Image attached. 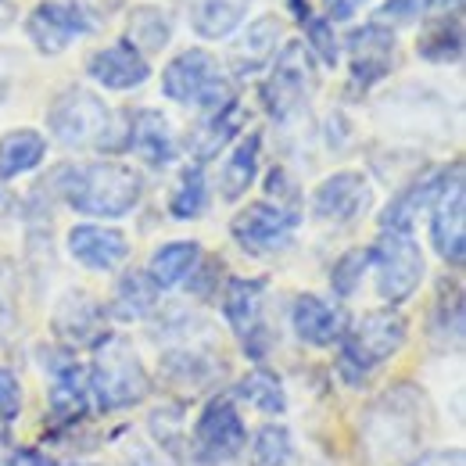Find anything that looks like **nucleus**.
Returning a JSON list of instances; mask_svg holds the SVG:
<instances>
[{
    "label": "nucleus",
    "mask_w": 466,
    "mask_h": 466,
    "mask_svg": "<svg viewBox=\"0 0 466 466\" xmlns=\"http://www.w3.org/2000/svg\"><path fill=\"white\" fill-rule=\"evenodd\" d=\"M33 198L47 205L65 201L72 212L90 219H122L144 198V176L122 162H90V166H58L33 187Z\"/></svg>",
    "instance_id": "nucleus-1"
},
{
    "label": "nucleus",
    "mask_w": 466,
    "mask_h": 466,
    "mask_svg": "<svg viewBox=\"0 0 466 466\" xmlns=\"http://www.w3.org/2000/svg\"><path fill=\"white\" fill-rule=\"evenodd\" d=\"M47 133L68 151H126L129 112H112L86 86H65L47 105Z\"/></svg>",
    "instance_id": "nucleus-2"
},
{
    "label": "nucleus",
    "mask_w": 466,
    "mask_h": 466,
    "mask_svg": "<svg viewBox=\"0 0 466 466\" xmlns=\"http://www.w3.org/2000/svg\"><path fill=\"white\" fill-rule=\"evenodd\" d=\"M423 388L416 384H395L388 388L362 416V438L377 463L406 460L423 438Z\"/></svg>",
    "instance_id": "nucleus-3"
},
{
    "label": "nucleus",
    "mask_w": 466,
    "mask_h": 466,
    "mask_svg": "<svg viewBox=\"0 0 466 466\" xmlns=\"http://www.w3.org/2000/svg\"><path fill=\"white\" fill-rule=\"evenodd\" d=\"M409 341V319L384 305V309H370L362 312V319H355L345 338L338 341V373L349 380L351 388H359L377 366H384L388 359H395Z\"/></svg>",
    "instance_id": "nucleus-4"
},
{
    "label": "nucleus",
    "mask_w": 466,
    "mask_h": 466,
    "mask_svg": "<svg viewBox=\"0 0 466 466\" xmlns=\"http://www.w3.org/2000/svg\"><path fill=\"white\" fill-rule=\"evenodd\" d=\"M86 380H90V402H97V409L105 412L140 406L151 391V377L140 355L118 334H108L94 349V366L86 370Z\"/></svg>",
    "instance_id": "nucleus-5"
},
{
    "label": "nucleus",
    "mask_w": 466,
    "mask_h": 466,
    "mask_svg": "<svg viewBox=\"0 0 466 466\" xmlns=\"http://www.w3.org/2000/svg\"><path fill=\"white\" fill-rule=\"evenodd\" d=\"M162 94L173 105H187V108L194 105L201 112H212L237 97L219 58L205 47H187L169 58V65L162 68Z\"/></svg>",
    "instance_id": "nucleus-6"
},
{
    "label": "nucleus",
    "mask_w": 466,
    "mask_h": 466,
    "mask_svg": "<svg viewBox=\"0 0 466 466\" xmlns=\"http://www.w3.org/2000/svg\"><path fill=\"white\" fill-rule=\"evenodd\" d=\"M316 90H319V76H316L312 55L305 51L301 40H284L277 58L269 61V76L258 86L262 108L277 122H291L298 112L309 108Z\"/></svg>",
    "instance_id": "nucleus-7"
},
{
    "label": "nucleus",
    "mask_w": 466,
    "mask_h": 466,
    "mask_svg": "<svg viewBox=\"0 0 466 466\" xmlns=\"http://www.w3.org/2000/svg\"><path fill=\"white\" fill-rule=\"evenodd\" d=\"M370 269L377 277L380 301L399 309L420 291L427 277V258H423V248L412 240V233L380 230V237L370 244Z\"/></svg>",
    "instance_id": "nucleus-8"
},
{
    "label": "nucleus",
    "mask_w": 466,
    "mask_h": 466,
    "mask_svg": "<svg viewBox=\"0 0 466 466\" xmlns=\"http://www.w3.org/2000/svg\"><path fill=\"white\" fill-rule=\"evenodd\" d=\"M248 449V427L237 412L233 395L208 399L194 423V463L227 466Z\"/></svg>",
    "instance_id": "nucleus-9"
},
{
    "label": "nucleus",
    "mask_w": 466,
    "mask_h": 466,
    "mask_svg": "<svg viewBox=\"0 0 466 466\" xmlns=\"http://www.w3.org/2000/svg\"><path fill=\"white\" fill-rule=\"evenodd\" d=\"M345 51H349V94H370L380 79L391 76L395 55H399V40L395 29L384 22H366L355 25L345 36Z\"/></svg>",
    "instance_id": "nucleus-10"
},
{
    "label": "nucleus",
    "mask_w": 466,
    "mask_h": 466,
    "mask_svg": "<svg viewBox=\"0 0 466 466\" xmlns=\"http://www.w3.org/2000/svg\"><path fill=\"white\" fill-rule=\"evenodd\" d=\"M44 370L51 373V388H47V416L51 427H76L86 409H90V380L86 370L76 362V355L68 349H40Z\"/></svg>",
    "instance_id": "nucleus-11"
},
{
    "label": "nucleus",
    "mask_w": 466,
    "mask_h": 466,
    "mask_svg": "<svg viewBox=\"0 0 466 466\" xmlns=\"http://www.w3.org/2000/svg\"><path fill=\"white\" fill-rule=\"evenodd\" d=\"M94 29L90 15L83 4L76 0H40L29 15H25V40L44 55V58H58L65 55L79 36H86Z\"/></svg>",
    "instance_id": "nucleus-12"
},
{
    "label": "nucleus",
    "mask_w": 466,
    "mask_h": 466,
    "mask_svg": "<svg viewBox=\"0 0 466 466\" xmlns=\"http://www.w3.org/2000/svg\"><path fill=\"white\" fill-rule=\"evenodd\" d=\"M301 216L273 201H251L230 219V237L248 255H277L294 240Z\"/></svg>",
    "instance_id": "nucleus-13"
},
{
    "label": "nucleus",
    "mask_w": 466,
    "mask_h": 466,
    "mask_svg": "<svg viewBox=\"0 0 466 466\" xmlns=\"http://www.w3.org/2000/svg\"><path fill=\"white\" fill-rule=\"evenodd\" d=\"M108 312L105 305L83 288H72L58 298L55 305V316H51V327L58 334V341L65 349H97L105 338H108Z\"/></svg>",
    "instance_id": "nucleus-14"
},
{
    "label": "nucleus",
    "mask_w": 466,
    "mask_h": 466,
    "mask_svg": "<svg viewBox=\"0 0 466 466\" xmlns=\"http://www.w3.org/2000/svg\"><path fill=\"white\" fill-rule=\"evenodd\" d=\"M463 173V162L456 158L452 166H441V169H431V173H416L409 183H402V190L388 201V208L380 212V230H399L412 233V223L420 212H431L434 201L445 194V187Z\"/></svg>",
    "instance_id": "nucleus-15"
},
{
    "label": "nucleus",
    "mask_w": 466,
    "mask_h": 466,
    "mask_svg": "<svg viewBox=\"0 0 466 466\" xmlns=\"http://www.w3.org/2000/svg\"><path fill=\"white\" fill-rule=\"evenodd\" d=\"M373 205V187L370 179L355 169H341V173L327 176L316 190H312V216L323 223H355L359 216H366Z\"/></svg>",
    "instance_id": "nucleus-16"
},
{
    "label": "nucleus",
    "mask_w": 466,
    "mask_h": 466,
    "mask_svg": "<svg viewBox=\"0 0 466 466\" xmlns=\"http://www.w3.org/2000/svg\"><path fill=\"white\" fill-rule=\"evenodd\" d=\"M431 244L438 258L452 269H463L466 262V183L463 173L456 176L445 194L431 208Z\"/></svg>",
    "instance_id": "nucleus-17"
},
{
    "label": "nucleus",
    "mask_w": 466,
    "mask_h": 466,
    "mask_svg": "<svg viewBox=\"0 0 466 466\" xmlns=\"http://www.w3.org/2000/svg\"><path fill=\"white\" fill-rule=\"evenodd\" d=\"M65 248L90 273H116L129 258V237L105 223H76L65 233Z\"/></svg>",
    "instance_id": "nucleus-18"
},
{
    "label": "nucleus",
    "mask_w": 466,
    "mask_h": 466,
    "mask_svg": "<svg viewBox=\"0 0 466 466\" xmlns=\"http://www.w3.org/2000/svg\"><path fill=\"white\" fill-rule=\"evenodd\" d=\"M86 76H90L97 86L112 90V94H126V90H137V86H144V83L151 79V61L144 58L133 44L116 40V44H108V47L90 51V58H86Z\"/></svg>",
    "instance_id": "nucleus-19"
},
{
    "label": "nucleus",
    "mask_w": 466,
    "mask_h": 466,
    "mask_svg": "<svg viewBox=\"0 0 466 466\" xmlns=\"http://www.w3.org/2000/svg\"><path fill=\"white\" fill-rule=\"evenodd\" d=\"M291 327L298 341H305L312 349H330L345 338L349 316L341 305H330L319 294H298L291 305Z\"/></svg>",
    "instance_id": "nucleus-20"
},
{
    "label": "nucleus",
    "mask_w": 466,
    "mask_h": 466,
    "mask_svg": "<svg viewBox=\"0 0 466 466\" xmlns=\"http://www.w3.org/2000/svg\"><path fill=\"white\" fill-rule=\"evenodd\" d=\"M284 47V22L277 15H258L248 22V29L233 40L230 47V68L233 76H255L262 68H269V61L277 58V51Z\"/></svg>",
    "instance_id": "nucleus-21"
},
{
    "label": "nucleus",
    "mask_w": 466,
    "mask_h": 466,
    "mask_svg": "<svg viewBox=\"0 0 466 466\" xmlns=\"http://www.w3.org/2000/svg\"><path fill=\"white\" fill-rule=\"evenodd\" d=\"M126 151H133L144 166L166 169L176 162V133L173 122L162 116L158 108H140L129 112V140Z\"/></svg>",
    "instance_id": "nucleus-22"
},
{
    "label": "nucleus",
    "mask_w": 466,
    "mask_h": 466,
    "mask_svg": "<svg viewBox=\"0 0 466 466\" xmlns=\"http://www.w3.org/2000/svg\"><path fill=\"white\" fill-rule=\"evenodd\" d=\"M244 129V105L240 97H230L227 105L205 112L201 122L194 126V133L187 137V147L194 155V166H205L212 158H219V151H227Z\"/></svg>",
    "instance_id": "nucleus-23"
},
{
    "label": "nucleus",
    "mask_w": 466,
    "mask_h": 466,
    "mask_svg": "<svg viewBox=\"0 0 466 466\" xmlns=\"http://www.w3.org/2000/svg\"><path fill=\"white\" fill-rule=\"evenodd\" d=\"M463 330H466V309H463V288L460 280H441L438 284V298L431 305V319H427V338L431 345L449 355V351L463 349Z\"/></svg>",
    "instance_id": "nucleus-24"
},
{
    "label": "nucleus",
    "mask_w": 466,
    "mask_h": 466,
    "mask_svg": "<svg viewBox=\"0 0 466 466\" xmlns=\"http://www.w3.org/2000/svg\"><path fill=\"white\" fill-rule=\"evenodd\" d=\"M219 373H223V359L212 349L183 345V349H169L162 355V377H166L173 388L201 391V388H208Z\"/></svg>",
    "instance_id": "nucleus-25"
},
{
    "label": "nucleus",
    "mask_w": 466,
    "mask_h": 466,
    "mask_svg": "<svg viewBox=\"0 0 466 466\" xmlns=\"http://www.w3.org/2000/svg\"><path fill=\"white\" fill-rule=\"evenodd\" d=\"M162 291L151 284V277L144 269H129L116 280V291L108 298V319L116 323H140L158 309Z\"/></svg>",
    "instance_id": "nucleus-26"
},
{
    "label": "nucleus",
    "mask_w": 466,
    "mask_h": 466,
    "mask_svg": "<svg viewBox=\"0 0 466 466\" xmlns=\"http://www.w3.org/2000/svg\"><path fill=\"white\" fill-rule=\"evenodd\" d=\"M258 166H262V133L251 129L233 144V151L223 162V173H219L223 201H240L251 190V183L258 179Z\"/></svg>",
    "instance_id": "nucleus-27"
},
{
    "label": "nucleus",
    "mask_w": 466,
    "mask_h": 466,
    "mask_svg": "<svg viewBox=\"0 0 466 466\" xmlns=\"http://www.w3.org/2000/svg\"><path fill=\"white\" fill-rule=\"evenodd\" d=\"M266 288H269L266 277H230L223 284V319L230 323L237 338H244L262 319Z\"/></svg>",
    "instance_id": "nucleus-28"
},
{
    "label": "nucleus",
    "mask_w": 466,
    "mask_h": 466,
    "mask_svg": "<svg viewBox=\"0 0 466 466\" xmlns=\"http://www.w3.org/2000/svg\"><path fill=\"white\" fill-rule=\"evenodd\" d=\"M47 158V137L40 129H11L0 137V183L40 169Z\"/></svg>",
    "instance_id": "nucleus-29"
},
{
    "label": "nucleus",
    "mask_w": 466,
    "mask_h": 466,
    "mask_svg": "<svg viewBox=\"0 0 466 466\" xmlns=\"http://www.w3.org/2000/svg\"><path fill=\"white\" fill-rule=\"evenodd\" d=\"M201 255L205 251H201L198 240H169V244H162V248L151 251L144 273L151 277V284L158 291H169V288H179L190 277V269L201 262Z\"/></svg>",
    "instance_id": "nucleus-30"
},
{
    "label": "nucleus",
    "mask_w": 466,
    "mask_h": 466,
    "mask_svg": "<svg viewBox=\"0 0 466 466\" xmlns=\"http://www.w3.org/2000/svg\"><path fill=\"white\" fill-rule=\"evenodd\" d=\"M416 55L431 65H460L463 61V15H441L423 25L416 36Z\"/></svg>",
    "instance_id": "nucleus-31"
},
{
    "label": "nucleus",
    "mask_w": 466,
    "mask_h": 466,
    "mask_svg": "<svg viewBox=\"0 0 466 466\" xmlns=\"http://www.w3.org/2000/svg\"><path fill=\"white\" fill-rule=\"evenodd\" d=\"M173 40V18L166 7H155V4H140L129 11V22H126V44H133L144 58L151 55H162Z\"/></svg>",
    "instance_id": "nucleus-32"
},
{
    "label": "nucleus",
    "mask_w": 466,
    "mask_h": 466,
    "mask_svg": "<svg viewBox=\"0 0 466 466\" xmlns=\"http://www.w3.org/2000/svg\"><path fill=\"white\" fill-rule=\"evenodd\" d=\"M240 25H244L240 0H194L190 7V29L201 40H227Z\"/></svg>",
    "instance_id": "nucleus-33"
},
{
    "label": "nucleus",
    "mask_w": 466,
    "mask_h": 466,
    "mask_svg": "<svg viewBox=\"0 0 466 466\" xmlns=\"http://www.w3.org/2000/svg\"><path fill=\"white\" fill-rule=\"evenodd\" d=\"M233 399L248 402V406L258 409V412H266V416H284V412H288L284 384H280V377H277L273 370H266V366L248 370V373L240 377V384H237Z\"/></svg>",
    "instance_id": "nucleus-34"
},
{
    "label": "nucleus",
    "mask_w": 466,
    "mask_h": 466,
    "mask_svg": "<svg viewBox=\"0 0 466 466\" xmlns=\"http://www.w3.org/2000/svg\"><path fill=\"white\" fill-rule=\"evenodd\" d=\"M208 208V179H205V166H187L179 179H176L173 194H169V216L176 223H190L201 219Z\"/></svg>",
    "instance_id": "nucleus-35"
},
{
    "label": "nucleus",
    "mask_w": 466,
    "mask_h": 466,
    "mask_svg": "<svg viewBox=\"0 0 466 466\" xmlns=\"http://www.w3.org/2000/svg\"><path fill=\"white\" fill-rule=\"evenodd\" d=\"M370 273V248H349L330 266V291L334 298H351L362 288V277Z\"/></svg>",
    "instance_id": "nucleus-36"
},
{
    "label": "nucleus",
    "mask_w": 466,
    "mask_h": 466,
    "mask_svg": "<svg viewBox=\"0 0 466 466\" xmlns=\"http://www.w3.org/2000/svg\"><path fill=\"white\" fill-rule=\"evenodd\" d=\"M294 456V441L291 431L284 423H269L255 434V445H251V460L255 466H288Z\"/></svg>",
    "instance_id": "nucleus-37"
},
{
    "label": "nucleus",
    "mask_w": 466,
    "mask_h": 466,
    "mask_svg": "<svg viewBox=\"0 0 466 466\" xmlns=\"http://www.w3.org/2000/svg\"><path fill=\"white\" fill-rule=\"evenodd\" d=\"M301 29H305V40L301 44L312 55V61H323L327 68H338V61H341V40H338L334 25L323 15H312Z\"/></svg>",
    "instance_id": "nucleus-38"
},
{
    "label": "nucleus",
    "mask_w": 466,
    "mask_h": 466,
    "mask_svg": "<svg viewBox=\"0 0 466 466\" xmlns=\"http://www.w3.org/2000/svg\"><path fill=\"white\" fill-rule=\"evenodd\" d=\"M223 269H227V262H223V258H205V255H201V262L190 269V277H187L183 284H187V291L194 294V298L208 301V298H216V294H219Z\"/></svg>",
    "instance_id": "nucleus-39"
},
{
    "label": "nucleus",
    "mask_w": 466,
    "mask_h": 466,
    "mask_svg": "<svg viewBox=\"0 0 466 466\" xmlns=\"http://www.w3.org/2000/svg\"><path fill=\"white\" fill-rule=\"evenodd\" d=\"M151 434L155 441L166 449V452H176L179 441H183V409L179 406H158L151 412Z\"/></svg>",
    "instance_id": "nucleus-40"
},
{
    "label": "nucleus",
    "mask_w": 466,
    "mask_h": 466,
    "mask_svg": "<svg viewBox=\"0 0 466 466\" xmlns=\"http://www.w3.org/2000/svg\"><path fill=\"white\" fill-rule=\"evenodd\" d=\"M434 4L438 0H384V7L377 11V18L373 22H384V25H412V22H420V18H427L431 11H434Z\"/></svg>",
    "instance_id": "nucleus-41"
},
{
    "label": "nucleus",
    "mask_w": 466,
    "mask_h": 466,
    "mask_svg": "<svg viewBox=\"0 0 466 466\" xmlns=\"http://www.w3.org/2000/svg\"><path fill=\"white\" fill-rule=\"evenodd\" d=\"M266 201H273V205H280V208H294L298 212V187H294L291 173L284 169V166H277V169H269L266 173Z\"/></svg>",
    "instance_id": "nucleus-42"
},
{
    "label": "nucleus",
    "mask_w": 466,
    "mask_h": 466,
    "mask_svg": "<svg viewBox=\"0 0 466 466\" xmlns=\"http://www.w3.org/2000/svg\"><path fill=\"white\" fill-rule=\"evenodd\" d=\"M18 412H22V384L11 370L0 366V423L18 420Z\"/></svg>",
    "instance_id": "nucleus-43"
},
{
    "label": "nucleus",
    "mask_w": 466,
    "mask_h": 466,
    "mask_svg": "<svg viewBox=\"0 0 466 466\" xmlns=\"http://www.w3.org/2000/svg\"><path fill=\"white\" fill-rule=\"evenodd\" d=\"M18 294V277H15V266L0 258V327H11L15 323V298Z\"/></svg>",
    "instance_id": "nucleus-44"
},
{
    "label": "nucleus",
    "mask_w": 466,
    "mask_h": 466,
    "mask_svg": "<svg viewBox=\"0 0 466 466\" xmlns=\"http://www.w3.org/2000/svg\"><path fill=\"white\" fill-rule=\"evenodd\" d=\"M240 345H244V355H248L251 362H262V359L269 355V349H273V334H269V327L258 319V323L240 338Z\"/></svg>",
    "instance_id": "nucleus-45"
},
{
    "label": "nucleus",
    "mask_w": 466,
    "mask_h": 466,
    "mask_svg": "<svg viewBox=\"0 0 466 466\" xmlns=\"http://www.w3.org/2000/svg\"><path fill=\"white\" fill-rule=\"evenodd\" d=\"M409 466H466V452L460 445H449V449H431V452H420L412 456Z\"/></svg>",
    "instance_id": "nucleus-46"
},
{
    "label": "nucleus",
    "mask_w": 466,
    "mask_h": 466,
    "mask_svg": "<svg viewBox=\"0 0 466 466\" xmlns=\"http://www.w3.org/2000/svg\"><path fill=\"white\" fill-rule=\"evenodd\" d=\"M366 4H370V0H323V18H327L330 25H338V22H351Z\"/></svg>",
    "instance_id": "nucleus-47"
},
{
    "label": "nucleus",
    "mask_w": 466,
    "mask_h": 466,
    "mask_svg": "<svg viewBox=\"0 0 466 466\" xmlns=\"http://www.w3.org/2000/svg\"><path fill=\"white\" fill-rule=\"evenodd\" d=\"M4 466H58V463L47 452H40V449H15Z\"/></svg>",
    "instance_id": "nucleus-48"
},
{
    "label": "nucleus",
    "mask_w": 466,
    "mask_h": 466,
    "mask_svg": "<svg viewBox=\"0 0 466 466\" xmlns=\"http://www.w3.org/2000/svg\"><path fill=\"white\" fill-rule=\"evenodd\" d=\"M18 22V4L15 0H0V36Z\"/></svg>",
    "instance_id": "nucleus-49"
},
{
    "label": "nucleus",
    "mask_w": 466,
    "mask_h": 466,
    "mask_svg": "<svg viewBox=\"0 0 466 466\" xmlns=\"http://www.w3.org/2000/svg\"><path fill=\"white\" fill-rule=\"evenodd\" d=\"M288 11H291L294 18L305 25L309 18H312V7H309V0H288Z\"/></svg>",
    "instance_id": "nucleus-50"
},
{
    "label": "nucleus",
    "mask_w": 466,
    "mask_h": 466,
    "mask_svg": "<svg viewBox=\"0 0 466 466\" xmlns=\"http://www.w3.org/2000/svg\"><path fill=\"white\" fill-rule=\"evenodd\" d=\"M445 4V15H463V0H441Z\"/></svg>",
    "instance_id": "nucleus-51"
},
{
    "label": "nucleus",
    "mask_w": 466,
    "mask_h": 466,
    "mask_svg": "<svg viewBox=\"0 0 466 466\" xmlns=\"http://www.w3.org/2000/svg\"><path fill=\"white\" fill-rule=\"evenodd\" d=\"M79 466H97V463H79Z\"/></svg>",
    "instance_id": "nucleus-52"
}]
</instances>
